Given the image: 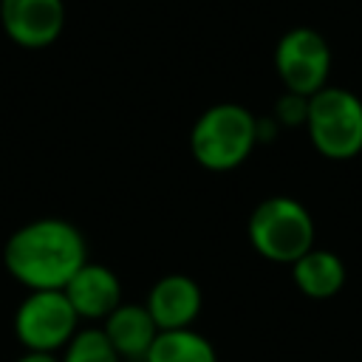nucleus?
Instances as JSON below:
<instances>
[{"instance_id": "nucleus-11", "label": "nucleus", "mask_w": 362, "mask_h": 362, "mask_svg": "<svg viewBox=\"0 0 362 362\" xmlns=\"http://www.w3.org/2000/svg\"><path fill=\"white\" fill-rule=\"evenodd\" d=\"M291 277L305 297L328 300L345 283V263L328 249H308L300 260L291 263Z\"/></svg>"}, {"instance_id": "nucleus-4", "label": "nucleus", "mask_w": 362, "mask_h": 362, "mask_svg": "<svg viewBox=\"0 0 362 362\" xmlns=\"http://www.w3.org/2000/svg\"><path fill=\"white\" fill-rule=\"evenodd\" d=\"M249 240L266 260L294 263L308 249H314V221L311 212L286 195L266 198L255 206L249 218Z\"/></svg>"}, {"instance_id": "nucleus-15", "label": "nucleus", "mask_w": 362, "mask_h": 362, "mask_svg": "<svg viewBox=\"0 0 362 362\" xmlns=\"http://www.w3.org/2000/svg\"><path fill=\"white\" fill-rule=\"evenodd\" d=\"M17 362H57L51 354H45V351H28V354H23Z\"/></svg>"}, {"instance_id": "nucleus-10", "label": "nucleus", "mask_w": 362, "mask_h": 362, "mask_svg": "<svg viewBox=\"0 0 362 362\" xmlns=\"http://www.w3.org/2000/svg\"><path fill=\"white\" fill-rule=\"evenodd\" d=\"M158 328L144 305H119L105 317V337L119 356H147Z\"/></svg>"}, {"instance_id": "nucleus-3", "label": "nucleus", "mask_w": 362, "mask_h": 362, "mask_svg": "<svg viewBox=\"0 0 362 362\" xmlns=\"http://www.w3.org/2000/svg\"><path fill=\"white\" fill-rule=\"evenodd\" d=\"M305 130L314 150L325 158L345 161L362 153V99L345 88L325 85L308 96Z\"/></svg>"}, {"instance_id": "nucleus-7", "label": "nucleus", "mask_w": 362, "mask_h": 362, "mask_svg": "<svg viewBox=\"0 0 362 362\" xmlns=\"http://www.w3.org/2000/svg\"><path fill=\"white\" fill-rule=\"evenodd\" d=\"M0 23L17 45L45 48L62 34L65 6L62 0H0Z\"/></svg>"}, {"instance_id": "nucleus-2", "label": "nucleus", "mask_w": 362, "mask_h": 362, "mask_svg": "<svg viewBox=\"0 0 362 362\" xmlns=\"http://www.w3.org/2000/svg\"><path fill=\"white\" fill-rule=\"evenodd\" d=\"M257 141V119L235 102H221L204 110L189 136L195 161L215 173L243 164Z\"/></svg>"}, {"instance_id": "nucleus-12", "label": "nucleus", "mask_w": 362, "mask_h": 362, "mask_svg": "<svg viewBox=\"0 0 362 362\" xmlns=\"http://www.w3.org/2000/svg\"><path fill=\"white\" fill-rule=\"evenodd\" d=\"M147 362H215V351L209 339L189 328L158 331L147 356Z\"/></svg>"}, {"instance_id": "nucleus-14", "label": "nucleus", "mask_w": 362, "mask_h": 362, "mask_svg": "<svg viewBox=\"0 0 362 362\" xmlns=\"http://www.w3.org/2000/svg\"><path fill=\"white\" fill-rule=\"evenodd\" d=\"M305 113H308V99L305 96H297V93H286L280 102H277V122L280 124H305Z\"/></svg>"}, {"instance_id": "nucleus-5", "label": "nucleus", "mask_w": 362, "mask_h": 362, "mask_svg": "<svg viewBox=\"0 0 362 362\" xmlns=\"http://www.w3.org/2000/svg\"><path fill=\"white\" fill-rule=\"evenodd\" d=\"M274 68L286 85V93H297L308 99L328 85L331 45L320 31L308 25L291 28L280 37L274 48Z\"/></svg>"}, {"instance_id": "nucleus-1", "label": "nucleus", "mask_w": 362, "mask_h": 362, "mask_svg": "<svg viewBox=\"0 0 362 362\" xmlns=\"http://www.w3.org/2000/svg\"><path fill=\"white\" fill-rule=\"evenodd\" d=\"M3 260L11 277L31 291H62L88 263V249L76 226L59 218H42L8 238Z\"/></svg>"}, {"instance_id": "nucleus-8", "label": "nucleus", "mask_w": 362, "mask_h": 362, "mask_svg": "<svg viewBox=\"0 0 362 362\" xmlns=\"http://www.w3.org/2000/svg\"><path fill=\"white\" fill-rule=\"evenodd\" d=\"M156 322L158 331H175V328H187L201 308V288L195 286V280L184 277V274H170L161 277L147 297L144 305Z\"/></svg>"}, {"instance_id": "nucleus-6", "label": "nucleus", "mask_w": 362, "mask_h": 362, "mask_svg": "<svg viewBox=\"0 0 362 362\" xmlns=\"http://www.w3.org/2000/svg\"><path fill=\"white\" fill-rule=\"evenodd\" d=\"M76 311L65 291H31L14 317V331L28 351H57L74 339Z\"/></svg>"}, {"instance_id": "nucleus-13", "label": "nucleus", "mask_w": 362, "mask_h": 362, "mask_svg": "<svg viewBox=\"0 0 362 362\" xmlns=\"http://www.w3.org/2000/svg\"><path fill=\"white\" fill-rule=\"evenodd\" d=\"M62 362H119V354L105 337V331L90 328V331L74 334Z\"/></svg>"}, {"instance_id": "nucleus-9", "label": "nucleus", "mask_w": 362, "mask_h": 362, "mask_svg": "<svg viewBox=\"0 0 362 362\" xmlns=\"http://www.w3.org/2000/svg\"><path fill=\"white\" fill-rule=\"evenodd\" d=\"M68 303L74 305L76 317H107L119 308V297H122V288H119V277L107 269V266H99V263H85L71 280L68 286L62 288Z\"/></svg>"}]
</instances>
